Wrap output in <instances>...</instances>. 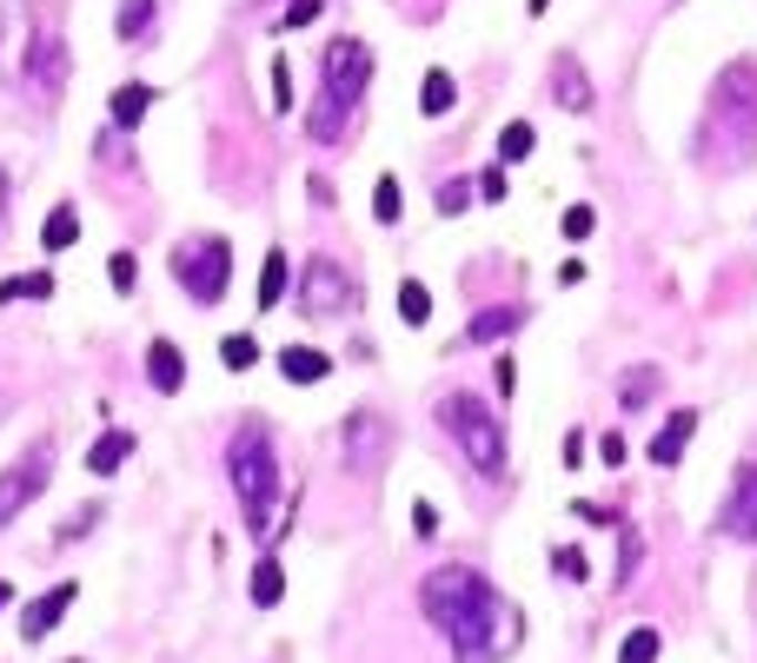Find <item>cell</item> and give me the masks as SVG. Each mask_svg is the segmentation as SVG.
Wrapping results in <instances>:
<instances>
[{"label":"cell","mask_w":757,"mask_h":663,"mask_svg":"<svg viewBox=\"0 0 757 663\" xmlns=\"http://www.w3.org/2000/svg\"><path fill=\"white\" fill-rule=\"evenodd\" d=\"M419 611L439 638H452V651L466 663H492L519 651V611L466 564H446L419 584Z\"/></svg>","instance_id":"cell-1"},{"label":"cell","mask_w":757,"mask_h":663,"mask_svg":"<svg viewBox=\"0 0 757 663\" xmlns=\"http://www.w3.org/2000/svg\"><path fill=\"white\" fill-rule=\"evenodd\" d=\"M226 478H233V491H239V511H246L253 538H259V545H279L286 525H293V498L279 491V452H273V432H266L259 418H246V425L233 432V445H226Z\"/></svg>","instance_id":"cell-2"},{"label":"cell","mask_w":757,"mask_h":663,"mask_svg":"<svg viewBox=\"0 0 757 663\" xmlns=\"http://www.w3.org/2000/svg\"><path fill=\"white\" fill-rule=\"evenodd\" d=\"M439 425L452 432V445L472 458V472H479V478H505V425L492 418V405H485V398H472V392L439 398Z\"/></svg>","instance_id":"cell-3"},{"label":"cell","mask_w":757,"mask_h":663,"mask_svg":"<svg viewBox=\"0 0 757 663\" xmlns=\"http://www.w3.org/2000/svg\"><path fill=\"white\" fill-rule=\"evenodd\" d=\"M173 279L193 305H219L226 299V279H233V246L219 232H200L186 246H173Z\"/></svg>","instance_id":"cell-4"},{"label":"cell","mask_w":757,"mask_h":663,"mask_svg":"<svg viewBox=\"0 0 757 663\" xmlns=\"http://www.w3.org/2000/svg\"><path fill=\"white\" fill-rule=\"evenodd\" d=\"M293 299H299V312H306V319H352V312H359V279H352L339 259H326V252H319V259H306V272H299V292H293Z\"/></svg>","instance_id":"cell-5"},{"label":"cell","mask_w":757,"mask_h":663,"mask_svg":"<svg viewBox=\"0 0 757 663\" xmlns=\"http://www.w3.org/2000/svg\"><path fill=\"white\" fill-rule=\"evenodd\" d=\"M372 86V46L366 40H333L326 46V60H319V100H333V106H359V93Z\"/></svg>","instance_id":"cell-6"},{"label":"cell","mask_w":757,"mask_h":663,"mask_svg":"<svg viewBox=\"0 0 757 663\" xmlns=\"http://www.w3.org/2000/svg\"><path fill=\"white\" fill-rule=\"evenodd\" d=\"M392 418L379 412V405H359L346 425H339V458H346V472H359V478H372L386 458H392Z\"/></svg>","instance_id":"cell-7"},{"label":"cell","mask_w":757,"mask_h":663,"mask_svg":"<svg viewBox=\"0 0 757 663\" xmlns=\"http://www.w3.org/2000/svg\"><path fill=\"white\" fill-rule=\"evenodd\" d=\"M40 7L33 0H0V80L7 86H27V66L40 53Z\"/></svg>","instance_id":"cell-8"},{"label":"cell","mask_w":757,"mask_h":663,"mask_svg":"<svg viewBox=\"0 0 757 663\" xmlns=\"http://www.w3.org/2000/svg\"><path fill=\"white\" fill-rule=\"evenodd\" d=\"M47 472H53V445H47V438H40L27 458H13V465L0 472V531H7V525L40 498V491H47Z\"/></svg>","instance_id":"cell-9"},{"label":"cell","mask_w":757,"mask_h":663,"mask_svg":"<svg viewBox=\"0 0 757 663\" xmlns=\"http://www.w3.org/2000/svg\"><path fill=\"white\" fill-rule=\"evenodd\" d=\"M718 531L738 538V545H757V465H738L732 498L718 505Z\"/></svg>","instance_id":"cell-10"},{"label":"cell","mask_w":757,"mask_h":663,"mask_svg":"<svg viewBox=\"0 0 757 663\" xmlns=\"http://www.w3.org/2000/svg\"><path fill=\"white\" fill-rule=\"evenodd\" d=\"M552 100H559L565 113H592V106H599L592 73H585V60H579V53H559V60H552Z\"/></svg>","instance_id":"cell-11"},{"label":"cell","mask_w":757,"mask_h":663,"mask_svg":"<svg viewBox=\"0 0 757 663\" xmlns=\"http://www.w3.org/2000/svg\"><path fill=\"white\" fill-rule=\"evenodd\" d=\"M73 598H80V584H53V591H40L27 611H20V638L27 644H40V638H53V624L73 611Z\"/></svg>","instance_id":"cell-12"},{"label":"cell","mask_w":757,"mask_h":663,"mask_svg":"<svg viewBox=\"0 0 757 663\" xmlns=\"http://www.w3.org/2000/svg\"><path fill=\"white\" fill-rule=\"evenodd\" d=\"M146 385H153V392H180V385H186V352H180L173 339H153V345H146Z\"/></svg>","instance_id":"cell-13"},{"label":"cell","mask_w":757,"mask_h":663,"mask_svg":"<svg viewBox=\"0 0 757 663\" xmlns=\"http://www.w3.org/2000/svg\"><path fill=\"white\" fill-rule=\"evenodd\" d=\"M692 432H698V412H672L658 425V438H652V465H678L685 445H692Z\"/></svg>","instance_id":"cell-14"},{"label":"cell","mask_w":757,"mask_h":663,"mask_svg":"<svg viewBox=\"0 0 757 663\" xmlns=\"http://www.w3.org/2000/svg\"><path fill=\"white\" fill-rule=\"evenodd\" d=\"M126 458H133V432H126V425H113V432H100V438H93V452H86V472H93V478H113Z\"/></svg>","instance_id":"cell-15"},{"label":"cell","mask_w":757,"mask_h":663,"mask_svg":"<svg viewBox=\"0 0 757 663\" xmlns=\"http://www.w3.org/2000/svg\"><path fill=\"white\" fill-rule=\"evenodd\" d=\"M459 106V80L446 73V66H426V80H419V113L426 120H446Z\"/></svg>","instance_id":"cell-16"},{"label":"cell","mask_w":757,"mask_h":663,"mask_svg":"<svg viewBox=\"0 0 757 663\" xmlns=\"http://www.w3.org/2000/svg\"><path fill=\"white\" fill-rule=\"evenodd\" d=\"M279 372H286V385H319V379L333 372V359H326L319 345H286V352H279Z\"/></svg>","instance_id":"cell-17"},{"label":"cell","mask_w":757,"mask_h":663,"mask_svg":"<svg viewBox=\"0 0 757 663\" xmlns=\"http://www.w3.org/2000/svg\"><path fill=\"white\" fill-rule=\"evenodd\" d=\"M60 80H67V46L47 33V40H40V53H33V66H27V86H40V93H60Z\"/></svg>","instance_id":"cell-18"},{"label":"cell","mask_w":757,"mask_h":663,"mask_svg":"<svg viewBox=\"0 0 757 663\" xmlns=\"http://www.w3.org/2000/svg\"><path fill=\"white\" fill-rule=\"evenodd\" d=\"M246 598H253V604H259V611H273V604H279V598H286V564H279V558H273V551H266V558H259V564H253V578H246Z\"/></svg>","instance_id":"cell-19"},{"label":"cell","mask_w":757,"mask_h":663,"mask_svg":"<svg viewBox=\"0 0 757 663\" xmlns=\"http://www.w3.org/2000/svg\"><path fill=\"white\" fill-rule=\"evenodd\" d=\"M519 325H525V312H519V305H485V312L472 319V339H479V345H492V339H512Z\"/></svg>","instance_id":"cell-20"},{"label":"cell","mask_w":757,"mask_h":663,"mask_svg":"<svg viewBox=\"0 0 757 663\" xmlns=\"http://www.w3.org/2000/svg\"><path fill=\"white\" fill-rule=\"evenodd\" d=\"M106 106H113V126H140L146 106H153V86H140V80H133V86H113Z\"/></svg>","instance_id":"cell-21"},{"label":"cell","mask_w":757,"mask_h":663,"mask_svg":"<svg viewBox=\"0 0 757 663\" xmlns=\"http://www.w3.org/2000/svg\"><path fill=\"white\" fill-rule=\"evenodd\" d=\"M346 120H352L346 106H333V100H319V106L306 113V133H313L319 146H339V139H346Z\"/></svg>","instance_id":"cell-22"},{"label":"cell","mask_w":757,"mask_h":663,"mask_svg":"<svg viewBox=\"0 0 757 663\" xmlns=\"http://www.w3.org/2000/svg\"><path fill=\"white\" fill-rule=\"evenodd\" d=\"M286 272H293V259L273 246V252H266V266H259V312H273V305L286 299Z\"/></svg>","instance_id":"cell-23"},{"label":"cell","mask_w":757,"mask_h":663,"mask_svg":"<svg viewBox=\"0 0 757 663\" xmlns=\"http://www.w3.org/2000/svg\"><path fill=\"white\" fill-rule=\"evenodd\" d=\"M658 385H665V372H658V365H632V372H625V385H618V398H625V412H638V405H652V398H658Z\"/></svg>","instance_id":"cell-24"},{"label":"cell","mask_w":757,"mask_h":663,"mask_svg":"<svg viewBox=\"0 0 757 663\" xmlns=\"http://www.w3.org/2000/svg\"><path fill=\"white\" fill-rule=\"evenodd\" d=\"M73 239H80V213H73V206H53L47 226H40V246H47V252H67Z\"/></svg>","instance_id":"cell-25"},{"label":"cell","mask_w":757,"mask_h":663,"mask_svg":"<svg viewBox=\"0 0 757 663\" xmlns=\"http://www.w3.org/2000/svg\"><path fill=\"white\" fill-rule=\"evenodd\" d=\"M658 651H665V631L658 624H638V631H625L618 663H658Z\"/></svg>","instance_id":"cell-26"},{"label":"cell","mask_w":757,"mask_h":663,"mask_svg":"<svg viewBox=\"0 0 757 663\" xmlns=\"http://www.w3.org/2000/svg\"><path fill=\"white\" fill-rule=\"evenodd\" d=\"M532 146H539V126H532V120H512V126L499 133V166H512V159H532Z\"/></svg>","instance_id":"cell-27"},{"label":"cell","mask_w":757,"mask_h":663,"mask_svg":"<svg viewBox=\"0 0 757 663\" xmlns=\"http://www.w3.org/2000/svg\"><path fill=\"white\" fill-rule=\"evenodd\" d=\"M399 213H406V193H399L392 173H379V179H372V219H379V226H399Z\"/></svg>","instance_id":"cell-28"},{"label":"cell","mask_w":757,"mask_h":663,"mask_svg":"<svg viewBox=\"0 0 757 663\" xmlns=\"http://www.w3.org/2000/svg\"><path fill=\"white\" fill-rule=\"evenodd\" d=\"M219 365H226V372H253V365H259V339H253V332H226V339H219Z\"/></svg>","instance_id":"cell-29"},{"label":"cell","mask_w":757,"mask_h":663,"mask_svg":"<svg viewBox=\"0 0 757 663\" xmlns=\"http://www.w3.org/2000/svg\"><path fill=\"white\" fill-rule=\"evenodd\" d=\"M399 319H406V325H426V319H432V292H426L419 279H399Z\"/></svg>","instance_id":"cell-30"},{"label":"cell","mask_w":757,"mask_h":663,"mask_svg":"<svg viewBox=\"0 0 757 663\" xmlns=\"http://www.w3.org/2000/svg\"><path fill=\"white\" fill-rule=\"evenodd\" d=\"M47 292H53L47 272H13V279H0V305H13V299H47Z\"/></svg>","instance_id":"cell-31"},{"label":"cell","mask_w":757,"mask_h":663,"mask_svg":"<svg viewBox=\"0 0 757 663\" xmlns=\"http://www.w3.org/2000/svg\"><path fill=\"white\" fill-rule=\"evenodd\" d=\"M153 27V0H120V13H113V33L120 40H140Z\"/></svg>","instance_id":"cell-32"},{"label":"cell","mask_w":757,"mask_h":663,"mask_svg":"<svg viewBox=\"0 0 757 663\" xmlns=\"http://www.w3.org/2000/svg\"><path fill=\"white\" fill-rule=\"evenodd\" d=\"M472 193H479L472 179H446V186H439V213H446V219H459V213L472 206Z\"/></svg>","instance_id":"cell-33"},{"label":"cell","mask_w":757,"mask_h":663,"mask_svg":"<svg viewBox=\"0 0 757 663\" xmlns=\"http://www.w3.org/2000/svg\"><path fill=\"white\" fill-rule=\"evenodd\" d=\"M106 279H113V292H133V286H140V259H133V252H113V259H106Z\"/></svg>","instance_id":"cell-34"},{"label":"cell","mask_w":757,"mask_h":663,"mask_svg":"<svg viewBox=\"0 0 757 663\" xmlns=\"http://www.w3.org/2000/svg\"><path fill=\"white\" fill-rule=\"evenodd\" d=\"M552 571H559V578H572V584H579V578H585V571H592V564H585V551H579V545H559V551H552Z\"/></svg>","instance_id":"cell-35"},{"label":"cell","mask_w":757,"mask_h":663,"mask_svg":"<svg viewBox=\"0 0 757 663\" xmlns=\"http://www.w3.org/2000/svg\"><path fill=\"white\" fill-rule=\"evenodd\" d=\"M319 13H326V0H293V7L279 13V27H286V33H299V27H313Z\"/></svg>","instance_id":"cell-36"},{"label":"cell","mask_w":757,"mask_h":663,"mask_svg":"<svg viewBox=\"0 0 757 663\" xmlns=\"http://www.w3.org/2000/svg\"><path fill=\"white\" fill-rule=\"evenodd\" d=\"M273 113H293V66L273 60Z\"/></svg>","instance_id":"cell-37"},{"label":"cell","mask_w":757,"mask_h":663,"mask_svg":"<svg viewBox=\"0 0 757 663\" xmlns=\"http://www.w3.org/2000/svg\"><path fill=\"white\" fill-rule=\"evenodd\" d=\"M505 193H512V173L505 166H485L479 173V199H505Z\"/></svg>","instance_id":"cell-38"},{"label":"cell","mask_w":757,"mask_h":663,"mask_svg":"<svg viewBox=\"0 0 757 663\" xmlns=\"http://www.w3.org/2000/svg\"><path fill=\"white\" fill-rule=\"evenodd\" d=\"M592 226H599V206H572L565 213V239H592Z\"/></svg>","instance_id":"cell-39"},{"label":"cell","mask_w":757,"mask_h":663,"mask_svg":"<svg viewBox=\"0 0 757 663\" xmlns=\"http://www.w3.org/2000/svg\"><path fill=\"white\" fill-rule=\"evenodd\" d=\"M93 525H100V505H86V511H73V518L60 525V545H73V538H86Z\"/></svg>","instance_id":"cell-40"},{"label":"cell","mask_w":757,"mask_h":663,"mask_svg":"<svg viewBox=\"0 0 757 663\" xmlns=\"http://www.w3.org/2000/svg\"><path fill=\"white\" fill-rule=\"evenodd\" d=\"M412 538H439V511H432L426 498L412 505Z\"/></svg>","instance_id":"cell-41"},{"label":"cell","mask_w":757,"mask_h":663,"mask_svg":"<svg viewBox=\"0 0 757 663\" xmlns=\"http://www.w3.org/2000/svg\"><path fill=\"white\" fill-rule=\"evenodd\" d=\"M492 385H499V398H512V392H519V365L499 359V365H492Z\"/></svg>","instance_id":"cell-42"},{"label":"cell","mask_w":757,"mask_h":663,"mask_svg":"<svg viewBox=\"0 0 757 663\" xmlns=\"http://www.w3.org/2000/svg\"><path fill=\"white\" fill-rule=\"evenodd\" d=\"M599 458L618 472V465H625V438H618V432H605V438H599Z\"/></svg>","instance_id":"cell-43"},{"label":"cell","mask_w":757,"mask_h":663,"mask_svg":"<svg viewBox=\"0 0 757 663\" xmlns=\"http://www.w3.org/2000/svg\"><path fill=\"white\" fill-rule=\"evenodd\" d=\"M525 13H552V0H525Z\"/></svg>","instance_id":"cell-44"},{"label":"cell","mask_w":757,"mask_h":663,"mask_svg":"<svg viewBox=\"0 0 757 663\" xmlns=\"http://www.w3.org/2000/svg\"><path fill=\"white\" fill-rule=\"evenodd\" d=\"M7 604H13V584H7V578H0V611H7Z\"/></svg>","instance_id":"cell-45"},{"label":"cell","mask_w":757,"mask_h":663,"mask_svg":"<svg viewBox=\"0 0 757 663\" xmlns=\"http://www.w3.org/2000/svg\"><path fill=\"white\" fill-rule=\"evenodd\" d=\"M0 213H7V173H0Z\"/></svg>","instance_id":"cell-46"},{"label":"cell","mask_w":757,"mask_h":663,"mask_svg":"<svg viewBox=\"0 0 757 663\" xmlns=\"http://www.w3.org/2000/svg\"><path fill=\"white\" fill-rule=\"evenodd\" d=\"M0 418H7V392H0Z\"/></svg>","instance_id":"cell-47"}]
</instances>
